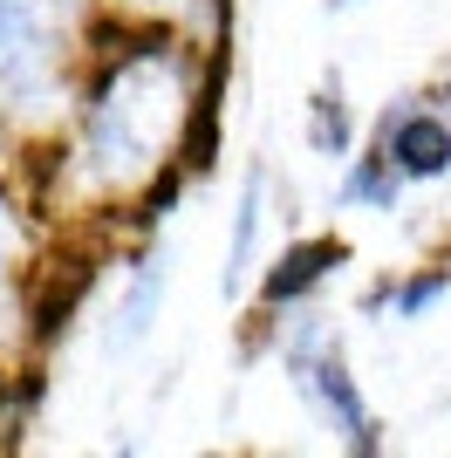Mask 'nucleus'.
<instances>
[{
    "label": "nucleus",
    "instance_id": "1",
    "mask_svg": "<svg viewBox=\"0 0 451 458\" xmlns=\"http://www.w3.org/2000/svg\"><path fill=\"white\" fill-rule=\"evenodd\" d=\"M233 48H206L178 21L96 14L69 110L41 151L21 157L41 219L55 233L137 240L165 233L191 178V123L226 96Z\"/></svg>",
    "mask_w": 451,
    "mask_h": 458
},
{
    "label": "nucleus",
    "instance_id": "2",
    "mask_svg": "<svg viewBox=\"0 0 451 458\" xmlns=\"http://www.w3.org/2000/svg\"><path fill=\"white\" fill-rule=\"evenodd\" d=\"M96 0H0V157H28L69 110Z\"/></svg>",
    "mask_w": 451,
    "mask_h": 458
},
{
    "label": "nucleus",
    "instance_id": "3",
    "mask_svg": "<svg viewBox=\"0 0 451 458\" xmlns=\"http://www.w3.org/2000/svg\"><path fill=\"white\" fill-rule=\"evenodd\" d=\"M246 356H274L281 377H287V390L315 411V424L342 445V452H356V458L390 452V431L376 418L370 390H362L356 363H349V343H342L336 315L321 301L287 308V315H274L267 328H253V335H246Z\"/></svg>",
    "mask_w": 451,
    "mask_h": 458
},
{
    "label": "nucleus",
    "instance_id": "4",
    "mask_svg": "<svg viewBox=\"0 0 451 458\" xmlns=\"http://www.w3.org/2000/svg\"><path fill=\"white\" fill-rule=\"evenodd\" d=\"M48 240L55 226L41 219L21 165L0 157V418L7 424L28 418V403L41 397V377H48V363L28 356V294H35V267Z\"/></svg>",
    "mask_w": 451,
    "mask_h": 458
},
{
    "label": "nucleus",
    "instance_id": "5",
    "mask_svg": "<svg viewBox=\"0 0 451 458\" xmlns=\"http://www.w3.org/2000/svg\"><path fill=\"white\" fill-rule=\"evenodd\" d=\"M116 294L103 308V356H137L150 343V328L165 315V294H171V274H178V247H171V233H137L116 247Z\"/></svg>",
    "mask_w": 451,
    "mask_h": 458
},
{
    "label": "nucleus",
    "instance_id": "6",
    "mask_svg": "<svg viewBox=\"0 0 451 458\" xmlns=\"http://www.w3.org/2000/svg\"><path fill=\"white\" fill-rule=\"evenodd\" d=\"M349 260H356V247H349L342 233H294L274 260H260V274H253V287H246V335L267 328L274 315H287V308L321 301Z\"/></svg>",
    "mask_w": 451,
    "mask_h": 458
},
{
    "label": "nucleus",
    "instance_id": "7",
    "mask_svg": "<svg viewBox=\"0 0 451 458\" xmlns=\"http://www.w3.org/2000/svg\"><path fill=\"white\" fill-rule=\"evenodd\" d=\"M362 137L390 157V172L404 185H445L451 178V110L431 89H404L396 103H383Z\"/></svg>",
    "mask_w": 451,
    "mask_h": 458
},
{
    "label": "nucleus",
    "instance_id": "8",
    "mask_svg": "<svg viewBox=\"0 0 451 458\" xmlns=\"http://www.w3.org/2000/svg\"><path fill=\"white\" fill-rule=\"evenodd\" d=\"M267 212H274V172L267 157H246L240 199H233V233H226V260H219V301L240 308L253 274H260V240H267Z\"/></svg>",
    "mask_w": 451,
    "mask_h": 458
},
{
    "label": "nucleus",
    "instance_id": "9",
    "mask_svg": "<svg viewBox=\"0 0 451 458\" xmlns=\"http://www.w3.org/2000/svg\"><path fill=\"white\" fill-rule=\"evenodd\" d=\"M445 301H451V260H424V267H396L383 281H370L356 315L383 322V328H417V322H431Z\"/></svg>",
    "mask_w": 451,
    "mask_h": 458
},
{
    "label": "nucleus",
    "instance_id": "10",
    "mask_svg": "<svg viewBox=\"0 0 451 458\" xmlns=\"http://www.w3.org/2000/svg\"><path fill=\"white\" fill-rule=\"evenodd\" d=\"M362 123L356 103H349V82H342V69H321V82L308 89V103H301V144L321 157V165H342V157L362 144Z\"/></svg>",
    "mask_w": 451,
    "mask_h": 458
},
{
    "label": "nucleus",
    "instance_id": "11",
    "mask_svg": "<svg viewBox=\"0 0 451 458\" xmlns=\"http://www.w3.org/2000/svg\"><path fill=\"white\" fill-rule=\"evenodd\" d=\"M404 191H411V185L390 172V157L376 151L370 137L336 165V206L342 212H396V206H404Z\"/></svg>",
    "mask_w": 451,
    "mask_h": 458
},
{
    "label": "nucleus",
    "instance_id": "12",
    "mask_svg": "<svg viewBox=\"0 0 451 458\" xmlns=\"http://www.w3.org/2000/svg\"><path fill=\"white\" fill-rule=\"evenodd\" d=\"M96 7L131 21H178L206 48H233V0H96Z\"/></svg>",
    "mask_w": 451,
    "mask_h": 458
},
{
    "label": "nucleus",
    "instance_id": "13",
    "mask_svg": "<svg viewBox=\"0 0 451 458\" xmlns=\"http://www.w3.org/2000/svg\"><path fill=\"white\" fill-rule=\"evenodd\" d=\"M349 7H362V0H321V14H349Z\"/></svg>",
    "mask_w": 451,
    "mask_h": 458
}]
</instances>
